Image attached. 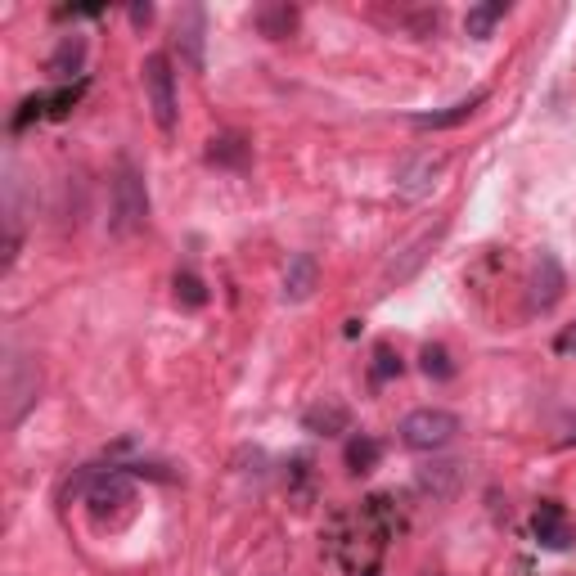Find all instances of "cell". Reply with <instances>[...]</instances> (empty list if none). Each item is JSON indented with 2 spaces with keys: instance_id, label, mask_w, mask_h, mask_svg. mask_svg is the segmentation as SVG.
<instances>
[{
  "instance_id": "30bf717a",
  "label": "cell",
  "mask_w": 576,
  "mask_h": 576,
  "mask_svg": "<svg viewBox=\"0 0 576 576\" xmlns=\"http://www.w3.org/2000/svg\"><path fill=\"white\" fill-rule=\"evenodd\" d=\"M482 104H486V90H473L468 99L437 108V113H414V117H410V126H414V131H450V126L468 122V117H473Z\"/></svg>"
},
{
  "instance_id": "ac0fdd59",
  "label": "cell",
  "mask_w": 576,
  "mask_h": 576,
  "mask_svg": "<svg viewBox=\"0 0 576 576\" xmlns=\"http://www.w3.org/2000/svg\"><path fill=\"white\" fill-rule=\"evenodd\" d=\"M176 302L189 306V311L207 306V284L194 275V270H180V275H176Z\"/></svg>"
},
{
  "instance_id": "ba28073f",
  "label": "cell",
  "mask_w": 576,
  "mask_h": 576,
  "mask_svg": "<svg viewBox=\"0 0 576 576\" xmlns=\"http://www.w3.org/2000/svg\"><path fill=\"white\" fill-rule=\"evenodd\" d=\"M176 50L194 72H203V9L185 5L176 14Z\"/></svg>"
},
{
  "instance_id": "8fae6325",
  "label": "cell",
  "mask_w": 576,
  "mask_h": 576,
  "mask_svg": "<svg viewBox=\"0 0 576 576\" xmlns=\"http://www.w3.org/2000/svg\"><path fill=\"white\" fill-rule=\"evenodd\" d=\"M320 288V261L311 252H297L284 266V302H306Z\"/></svg>"
},
{
  "instance_id": "44dd1931",
  "label": "cell",
  "mask_w": 576,
  "mask_h": 576,
  "mask_svg": "<svg viewBox=\"0 0 576 576\" xmlns=\"http://www.w3.org/2000/svg\"><path fill=\"white\" fill-rule=\"evenodd\" d=\"M554 351H558V356H576V320L554 338Z\"/></svg>"
},
{
  "instance_id": "d6986e66",
  "label": "cell",
  "mask_w": 576,
  "mask_h": 576,
  "mask_svg": "<svg viewBox=\"0 0 576 576\" xmlns=\"http://www.w3.org/2000/svg\"><path fill=\"white\" fill-rule=\"evenodd\" d=\"M419 360H423V374H428V378H450V374H455V365H450L446 347H432V342H428Z\"/></svg>"
},
{
  "instance_id": "6da1fadb",
  "label": "cell",
  "mask_w": 576,
  "mask_h": 576,
  "mask_svg": "<svg viewBox=\"0 0 576 576\" xmlns=\"http://www.w3.org/2000/svg\"><path fill=\"white\" fill-rule=\"evenodd\" d=\"M108 194H113V216H108V230L117 239H131L149 225V185H144V171L131 158H117L113 180H108Z\"/></svg>"
},
{
  "instance_id": "277c9868",
  "label": "cell",
  "mask_w": 576,
  "mask_h": 576,
  "mask_svg": "<svg viewBox=\"0 0 576 576\" xmlns=\"http://www.w3.org/2000/svg\"><path fill=\"white\" fill-rule=\"evenodd\" d=\"M144 95H149V113L162 131L176 126V72H171V59L162 50L144 54Z\"/></svg>"
},
{
  "instance_id": "e0dca14e",
  "label": "cell",
  "mask_w": 576,
  "mask_h": 576,
  "mask_svg": "<svg viewBox=\"0 0 576 576\" xmlns=\"http://www.w3.org/2000/svg\"><path fill=\"white\" fill-rule=\"evenodd\" d=\"M504 0H491V5H477V9H468V18H464V32L468 36H491V27L504 18Z\"/></svg>"
},
{
  "instance_id": "7a4b0ae2",
  "label": "cell",
  "mask_w": 576,
  "mask_h": 576,
  "mask_svg": "<svg viewBox=\"0 0 576 576\" xmlns=\"http://www.w3.org/2000/svg\"><path fill=\"white\" fill-rule=\"evenodd\" d=\"M41 401V369L36 360L14 356L5 369V383H0V410H5V428H18L23 414Z\"/></svg>"
},
{
  "instance_id": "9a60e30c",
  "label": "cell",
  "mask_w": 576,
  "mask_h": 576,
  "mask_svg": "<svg viewBox=\"0 0 576 576\" xmlns=\"http://www.w3.org/2000/svg\"><path fill=\"white\" fill-rule=\"evenodd\" d=\"M248 153L252 149L239 140V135H216V140L207 144V162H221V167H243Z\"/></svg>"
},
{
  "instance_id": "8992f818",
  "label": "cell",
  "mask_w": 576,
  "mask_h": 576,
  "mask_svg": "<svg viewBox=\"0 0 576 576\" xmlns=\"http://www.w3.org/2000/svg\"><path fill=\"white\" fill-rule=\"evenodd\" d=\"M563 288H567V275H563V266H558V257L554 252H540L536 270H531V311H549V306H558Z\"/></svg>"
},
{
  "instance_id": "5bb4252c",
  "label": "cell",
  "mask_w": 576,
  "mask_h": 576,
  "mask_svg": "<svg viewBox=\"0 0 576 576\" xmlns=\"http://www.w3.org/2000/svg\"><path fill=\"white\" fill-rule=\"evenodd\" d=\"M252 23L261 27V36H270V41H284V36L297 27V9L293 5H261L257 14H252Z\"/></svg>"
},
{
  "instance_id": "7c38bea8",
  "label": "cell",
  "mask_w": 576,
  "mask_h": 576,
  "mask_svg": "<svg viewBox=\"0 0 576 576\" xmlns=\"http://www.w3.org/2000/svg\"><path fill=\"white\" fill-rule=\"evenodd\" d=\"M81 63H86V36H63L59 45H54V54H50V77L54 81H68L72 72H81Z\"/></svg>"
},
{
  "instance_id": "7402d4cb",
  "label": "cell",
  "mask_w": 576,
  "mask_h": 576,
  "mask_svg": "<svg viewBox=\"0 0 576 576\" xmlns=\"http://www.w3.org/2000/svg\"><path fill=\"white\" fill-rule=\"evenodd\" d=\"M149 18H153V5H131V23L135 27H149Z\"/></svg>"
},
{
  "instance_id": "2e32d148",
  "label": "cell",
  "mask_w": 576,
  "mask_h": 576,
  "mask_svg": "<svg viewBox=\"0 0 576 576\" xmlns=\"http://www.w3.org/2000/svg\"><path fill=\"white\" fill-rule=\"evenodd\" d=\"M378 455H383L378 441L365 437V432H356V437L347 441V468H351V473H369V468L378 464Z\"/></svg>"
},
{
  "instance_id": "ffe728a7",
  "label": "cell",
  "mask_w": 576,
  "mask_h": 576,
  "mask_svg": "<svg viewBox=\"0 0 576 576\" xmlns=\"http://www.w3.org/2000/svg\"><path fill=\"white\" fill-rule=\"evenodd\" d=\"M392 374H401V356H392V347L374 351V383H387Z\"/></svg>"
},
{
  "instance_id": "5b68a950",
  "label": "cell",
  "mask_w": 576,
  "mask_h": 576,
  "mask_svg": "<svg viewBox=\"0 0 576 576\" xmlns=\"http://www.w3.org/2000/svg\"><path fill=\"white\" fill-rule=\"evenodd\" d=\"M441 171H446V153H414L410 162L396 167V194L401 198L432 194V185L441 180Z\"/></svg>"
},
{
  "instance_id": "9c48e42d",
  "label": "cell",
  "mask_w": 576,
  "mask_h": 576,
  "mask_svg": "<svg viewBox=\"0 0 576 576\" xmlns=\"http://www.w3.org/2000/svg\"><path fill=\"white\" fill-rule=\"evenodd\" d=\"M306 432H315V437H342V432H351V410L338 401V396H324V401H315L311 410L302 414Z\"/></svg>"
},
{
  "instance_id": "52a82bcc",
  "label": "cell",
  "mask_w": 576,
  "mask_h": 576,
  "mask_svg": "<svg viewBox=\"0 0 576 576\" xmlns=\"http://www.w3.org/2000/svg\"><path fill=\"white\" fill-rule=\"evenodd\" d=\"M437 239H441V225L437 230H428V234H419V239L410 243V248L401 252V261H392L387 266V275H383V288H396V284H410L414 275H419V266L432 257V248H437Z\"/></svg>"
},
{
  "instance_id": "3957f363",
  "label": "cell",
  "mask_w": 576,
  "mask_h": 576,
  "mask_svg": "<svg viewBox=\"0 0 576 576\" xmlns=\"http://www.w3.org/2000/svg\"><path fill=\"white\" fill-rule=\"evenodd\" d=\"M401 441L410 450H441L459 437V414L441 410V405H423V410H410L401 419Z\"/></svg>"
},
{
  "instance_id": "4fadbf2b",
  "label": "cell",
  "mask_w": 576,
  "mask_h": 576,
  "mask_svg": "<svg viewBox=\"0 0 576 576\" xmlns=\"http://www.w3.org/2000/svg\"><path fill=\"white\" fill-rule=\"evenodd\" d=\"M536 536L545 540L549 549H563V545H572V531H567V522H563V509H558L554 500H545L536 509Z\"/></svg>"
}]
</instances>
